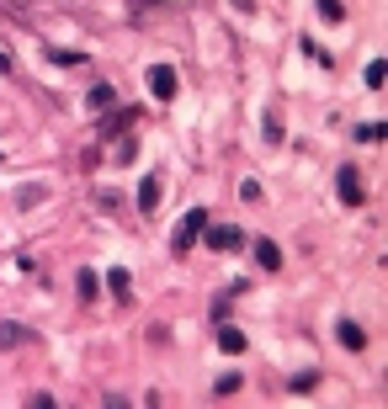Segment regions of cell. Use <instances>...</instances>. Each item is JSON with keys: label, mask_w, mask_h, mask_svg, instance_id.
<instances>
[{"label": "cell", "mask_w": 388, "mask_h": 409, "mask_svg": "<svg viewBox=\"0 0 388 409\" xmlns=\"http://www.w3.org/2000/svg\"><path fill=\"white\" fill-rule=\"evenodd\" d=\"M202 229H207V213H202V207H192V213H186L181 223H176V240H170V250H176V255H186L197 240H202Z\"/></svg>", "instance_id": "6da1fadb"}, {"label": "cell", "mask_w": 388, "mask_h": 409, "mask_svg": "<svg viewBox=\"0 0 388 409\" xmlns=\"http://www.w3.org/2000/svg\"><path fill=\"white\" fill-rule=\"evenodd\" d=\"M207 250H240L245 245V229H234V223H213V218H207Z\"/></svg>", "instance_id": "7a4b0ae2"}, {"label": "cell", "mask_w": 388, "mask_h": 409, "mask_svg": "<svg viewBox=\"0 0 388 409\" xmlns=\"http://www.w3.org/2000/svg\"><path fill=\"white\" fill-rule=\"evenodd\" d=\"M176 70H170V64H155V70H149V91H155V101H170L176 96Z\"/></svg>", "instance_id": "3957f363"}, {"label": "cell", "mask_w": 388, "mask_h": 409, "mask_svg": "<svg viewBox=\"0 0 388 409\" xmlns=\"http://www.w3.org/2000/svg\"><path fill=\"white\" fill-rule=\"evenodd\" d=\"M16 346H37V330H27V325H6V319H0V351H16Z\"/></svg>", "instance_id": "277c9868"}, {"label": "cell", "mask_w": 388, "mask_h": 409, "mask_svg": "<svg viewBox=\"0 0 388 409\" xmlns=\"http://www.w3.org/2000/svg\"><path fill=\"white\" fill-rule=\"evenodd\" d=\"M340 202H346V207H362V202H367V192H362V176H356L351 165L340 170Z\"/></svg>", "instance_id": "5b68a950"}, {"label": "cell", "mask_w": 388, "mask_h": 409, "mask_svg": "<svg viewBox=\"0 0 388 409\" xmlns=\"http://www.w3.org/2000/svg\"><path fill=\"white\" fill-rule=\"evenodd\" d=\"M160 181H165V176H144V181H138V213H155V207H160Z\"/></svg>", "instance_id": "8992f818"}, {"label": "cell", "mask_w": 388, "mask_h": 409, "mask_svg": "<svg viewBox=\"0 0 388 409\" xmlns=\"http://www.w3.org/2000/svg\"><path fill=\"white\" fill-rule=\"evenodd\" d=\"M75 292H80V303H96V298H101L96 271H85V266H80V277H75Z\"/></svg>", "instance_id": "52a82bcc"}, {"label": "cell", "mask_w": 388, "mask_h": 409, "mask_svg": "<svg viewBox=\"0 0 388 409\" xmlns=\"http://www.w3.org/2000/svg\"><path fill=\"white\" fill-rule=\"evenodd\" d=\"M335 335H340V346H346V351H367V335L351 325V319H340V325H335Z\"/></svg>", "instance_id": "ba28073f"}, {"label": "cell", "mask_w": 388, "mask_h": 409, "mask_svg": "<svg viewBox=\"0 0 388 409\" xmlns=\"http://www.w3.org/2000/svg\"><path fill=\"white\" fill-rule=\"evenodd\" d=\"M219 351H224V356H240V351H245V335L234 325H219Z\"/></svg>", "instance_id": "9c48e42d"}, {"label": "cell", "mask_w": 388, "mask_h": 409, "mask_svg": "<svg viewBox=\"0 0 388 409\" xmlns=\"http://www.w3.org/2000/svg\"><path fill=\"white\" fill-rule=\"evenodd\" d=\"M91 112H107V107H117V91H112V85H91Z\"/></svg>", "instance_id": "30bf717a"}, {"label": "cell", "mask_w": 388, "mask_h": 409, "mask_svg": "<svg viewBox=\"0 0 388 409\" xmlns=\"http://www.w3.org/2000/svg\"><path fill=\"white\" fill-rule=\"evenodd\" d=\"M255 261L266 266V271H277V266H282V250H277L271 240H255Z\"/></svg>", "instance_id": "8fae6325"}, {"label": "cell", "mask_w": 388, "mask_h": 409, "mask_svg": "<svg viewBox=\"0 0 388 409\" xmlns=\"http://www.w3.org/2000/svg\"><path fill=\"white\" fill-rule=\"evenodd\" d=\"M388 138V122H362L356 128V144H383Z\"/></svg>", "instance_id": "7c38bea8"}, {"label": "cell", "mask_w": 388, "mask_h": 409, "mask_svg": "<svg viewBox=\"0 0 388 409\" xmlns=\"http://www.w3.org/2000/svg\"><path fill=\"white\" fill-rule=\"evenodd\" d=\"M107 287L117 292V298H128V287H134V277H128V271L117 266V271H107Z\"/></svg>", "instance_id": "4fadbf2b"}, {"label": "cell", "mask_w": 388, "mask_h": 409, "mask_svg": "<svg viewBox=\"0 0 388 409\" xmlns=\"http://www.w3.org/2000/svg\"><path fill=\"white\" fill-rule=\"evenodd\" d=\"M383 80H388V64L373 59V64H367V85H373V91H383Z\"/></svg>", "instance_id": "5bb4252c"}, {"label": "cell", "mask_w": 388, "mask_h": 409, "mask_svg": "<svg viewBox=\"0 0 388 409\" xmlns=\"http://www.w3.org/2000/svg\"><path fill=\"white\" fill-rule=\"evenodd\" d=\"M319 16H325V22H346V6H340V0H319Z\"/></svg>", "instance_id": "9a60e30c"}, {"label": "cell", "mask_w": 388, "mask_h": 409, "mask_svg": "<svg viewBox=\"0 0 388 409\" xmlns=\"http://www.w3.org/2000/svg\"><path fill=\"white\" fill-rule=\"evenodd\" d=\"M229 394H240V377H219V383H213V398H229Z\"/></svg>", "instance_id": "2e32d148"}, {"label": "cell", "mask_w": 388, "mask_h": 409, "mask_svg": "<svg viewBox=\"0 0 388 409\" xmlns=\"http://www.w3.org/2000/svg\"><path fill=\"white\" fill-rule=\"evenodd\" d=\"M48 59H53V64H85V53H75V48H48Z\"/></svg>", "instance_id": "e0dca14e"}, {"label": "cell", "mask_w": 388, "mask_h": 409, "mask_svg": "<svg viewBox=\"0 0 388 409\" xmlns=\"http://www.w3.org/2000/svg\"><path fill=\"white\" fill-rule=\"evenodd\" d=\"M6 70H11V59H6V53H0V74H6Z\"/></svg>", "instance_id": "ac0fdd59"}]
</instances>
